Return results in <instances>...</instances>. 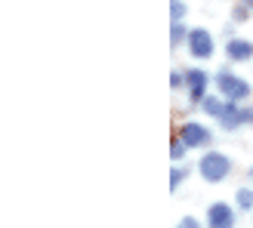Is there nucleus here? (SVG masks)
I'll list each match as a JSON object with an SVG mask.
<instances>
[{
	"mask_svg": "<svg viewBox=\"0 0 253 228\" xmlns=\"http://www.w3.org/2000/svg\"><path fill=\"white\" fill-rule=\"evenodd\" d=\"M232 163L225 154H219V151H210V154L201 157V176H204L207 182H222L225 176H229Z\"/></svg>",
	"mask_w": 253,
	"mask_h": 228,
	"instance_id": "f257e3e1",
	"label": "nucleus"
},
{
	"mask_svg": "<svg viewBox=\"0 0 253 228\" xmlns=\"http://www.w3.org/2000/svg\"><path fill=\"white\" fill-rule=\"evenodd\" d=\"M216 86H219V93L229 99V102H238V99L250 96V83H244L241 77H235V74H229V71H222L216 77Z\"/></svg>",
	"mask_w": 253,
	"mask_h": 228,
	"instance_id": "f03ea898",
	"label": "nucleus"
},
{
	"mask_svg": "<svg viewBox=\"0 0 253 228\" xmlns=\"http://www.w3.org/2000/svg\"><path fill=\"white\" fill-rule=\"evenodd\" d=\"M188 43H192V56L195 59H210L213 56V37L201 28V31H188Z\"/></svg>",
	"mask_w": 253,
	"mask_h": 228,
	"instance_id": "7ed1b4c3",
	"label": "nucleus"
},
{
	"mask_svg": "<svg viewBox=\"0 0 253 228\" xmlns=\"http://www.w3.org/2000/svg\"><path fill=\"white\" fill-rule=\"evenodd\" d=\"M207 222H210V228H232L235 216H232L229 204H213L210 213H207Z\"/></svg>",
	"mask_w": 253,
	"mask_h": 228,
	"instance_id": "20e7f679",
	"label": "nucleus"
},
{
	"mask_svg": "<svg viewBox=\"0 0 253 228\" xmlns=\"http://www.w3.org/2000/svg\"><path fill=\"white\" fill-rule=\"evenodd\" d=\"M179 136L185 139V145H192V148H201V145L210 142V133L201 123H185L182 130H179Z\"/></svg>",
	"mask_w": 253,
	"mask_h": 228,
	"instance_id": "39448f33",
	"label": "nucleus"
},
{
	"mask_svg": "<svg viewBox=\"0 0 253 228\" xmlns=\"http://www.w3.org/2000/svg\"><path fill=\"white\" fill-rule=\"evenodd\" d=\"M185 80H188V90H192V102H204V90H207V74L204 71H188L185 74Z\"/></svg>",
	"mask_w": 253,
	"mask_h": 228,
	"instance_id": "423d86ee",
	"label": "nucleus"
},
{
	"mask_svg": "<svg viewBox=\"0 0 253 228\" xmlns=\"http://www.w3.org/2000/svg\"><path fill=\"white\" fill-rule=\"evenodd\" d=\"M225 53H229V59H235V62H247V59H253V43L229 40V43H225Z\"/></svg>",
	"mask_w": 253,
	"mask_h": 228,
	"instance_id": "0eeeda50",
	"label": "nucleus"
},
{
	"mask_svg": "<svg viewBox=\"0 0 253 228\" xmlns=\"http://www.w3.org/2000/svg\"><path fill=\"white\" fill-rule=\"evenodd\" d=\"M219 120H222V126H225V130H235V126H238V123L244 120V114H241V111H238V108H235V105L229 102V105L222 108V114H219Z\"/></svg>",
	"mask_w": 253,
	"mask_h": 228,
	"instance_id": "6e6552de",
	"label": "nucleus"
},
{
	"mask_svg": "<svg viewBox=\"0 0 253 228\" xmlns=\"http://www.w3.org/2000/svg\"><path fill=\"white\" fill-rule=\"evenodd\" d=\"M222 102H219V99H213V96H204V111L207 114H213V117H219V114H222Z\"/></svg>",
	"mask_w": 253,
	"mask_h": 228,
	"instance_id": "1a4fd4ad",
	"label": "nucleus"
},
{
	"mask_svg": "<svg viewBox=\"0 0 253 228\" xmlns=\"http://www.w3.org/2000/svg\"><path fill=\"white\" fill-rule=\"evenodd\" d=\"M185 148H188V145H185V139H182V136H176V139H173V145H170V157H173V160H179V157L185 154Z\"/></svg>",
	"mask_w": 253,
	"mask_h": 228,
	"instance_id": "9d476101",
	"label": "nucleus"
},
{
	"mask_svg": "<svg viewBox=\"0 0 253 228\" xmlns=\"http://www.w3.org/2000/svg\"><path fill=\"white\" fill-rule=\"evenodd\" d=\"M238 207L253 210V191H250V188H241V191H238Z\"/></svg>",
	"mask_w": 253,
	"mask_h": 228,
	"instance_id": "9b49d317",
	"label": "nucleus"
},
{
	"mask_svg": "<svg viewBox=\"0 0 253 228\" xmlns=\"http://www.w3.org/2000/svg\"><path fill=\"white\" fill-rule=\"evenodd\" d=\"M170 34H173V37H170V43H173V46H179V40H182V37H185L188 31L182 28V25H179V22H173V31H170Z\"/></svg>",
	"mask_w": 253,
	"mask_h": 228,
	"instance_id": "f8f14e48",
	"label": "nucleus"
},
{
	"mask_svg": "<svg viewBox=\"0 0 253 228\" xmlns=\"http://www.w3.org/2000/svg\"><path fill=\"white\" fill-rule=\"evenodd\" d=\"M170 9H173V19L176 22L185 16V3H182V0H170Z\"/></svg>",
	"mask_w": 253,
	"mask_h": 228,
	"instance_id": "ddd939ff",
	"label": "nucleus"
},
{
	"mask_svg": "<svg viewBox=\"0 0 253 228\" xmlns=\"http://www.w3.org/2000/svg\"><path fill=\"white\" fill-rule=\"evenodd\" d=\"M182 179H185V173H182V170H173V173H170V188H173V191L179 188V182H182Z\"/></svg>",
	"mask_w": 253,
	"mask_h": 228,
	"instance_id": "4468645a",
	"label": "nucleus"
},
{
	"mask_svg": "<svg viewBox=\"0 0 253 228\" xmlns=\"http://www.w3.org/2000/svg\"><path fill=\"white\" fill-rule=\"evenodd\" d=\"M182 80H185L182 74H173V77H170V86H182Z\"/></svg>",
	"mask_w": 253,
	"mask_h": 228,
	"instance_id": "2eb2a0df",
	"label": "nucleus"
},
{
	"mask_svg": "<svg viewBox=\"0 0 253 228\" xmlns=\"http://www.w3.org/2000/svg\"><path fill=\"white\" fill-rule=\"evenodd\" d=\"M182 228H198V222H195V219H185V222H182Z\"/></svg>",
	"mask_w": 253,
	"mask_h": 228,
	"instance_id": "dca6fc26",
	"label": "nucleus"
},
{
	"mask_svg": "<svg viewBox=\"0 0 253 228\" xmlns=\"http://www.w3.org/2000/svg\"><path fill=\"white\" fill-rule=\"evenodd\" d=\"M244 3H247V6H253V0H244Z\"/></svg>",
	"mask_w": 253,
	"mask_h": 228,
	"instance_id": "f3484780",
	"label": "nucleus"
},
{
	"mask_svg": "<svg viewBox=\"0 0 253 228\" xmlns=\"http://www.w3.org/2000/svg\"><path fill=\"white\" fill-rule=\"evenodd\" d=\"M250 179H253V167H250Z\"/></svg>",
	"mask_w": 253,
	"mask_h": 228,
	"instance_id": "a211bd4d",
	"label": "nucleus"
}]
</instances>
